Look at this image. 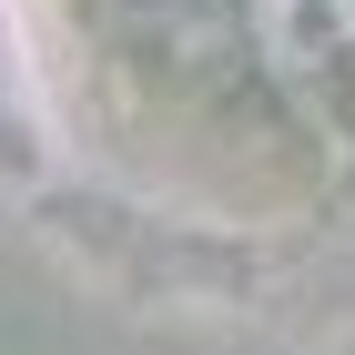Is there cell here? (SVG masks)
<instances>
[{"label":"cell","instance_id":"1","mask_svg":"<svg viewBox=\"0 0 355 355\" xmlns=\"http://www.w3.org/2000/svg\"><path fill=\"white\" fill-rule=\"evenodd\" d=\"M254 41H264L274 71L315 82L355 51V0H254Z\"/></svg>","mask_w":355,"mask_h":355}]
</instances>
